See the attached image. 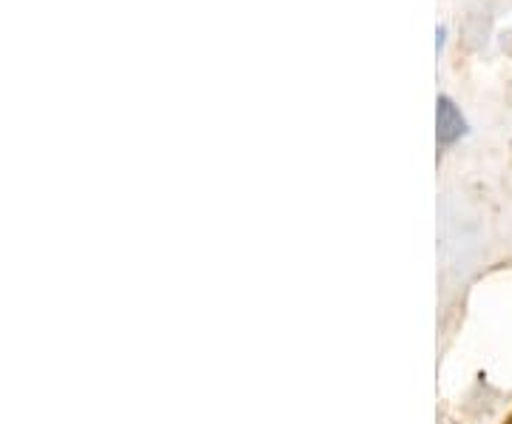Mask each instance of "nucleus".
Wrapping results in <instances>:
<instances>
[{
	"label": "nucleus",
	"instance_id": "nucleus-1",
	"mask_svg": "<svg viewBox=\"0 0 512 424\" xmlns=\"http://www.w3.org/2000/svg\"><path fill=\"white\" fill-rule=\"evenodd\" d=\"M436 117H439V146L447 148L456 143L458 137L467 131V120H464V114L458 111V106L447 97V94H441L439 97V111H436Z\"/></svg>",
	"mask_w": 512,
	"mask_h": 424
}]
</instances>
